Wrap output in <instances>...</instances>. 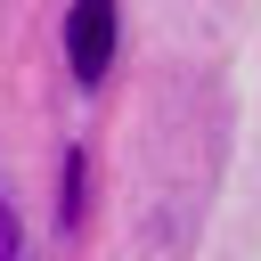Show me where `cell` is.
<instances>
[{
    "label": "cell",
    "instance_id": "1",
    "mask_svg": "<svg viewBox=\"0 0 261 261\" xmlns=\"http://www.w3.org/2000/svg\"><path fill=\"white\" fill-rule=\"evenodd\" d=\"M65 57H73L82 82H98V73L114 65V0H73V16H65Z\"/></svg>",
    "mask_w": 261,
    "mask_h": 261
},
{
    "label": "cell",
    "instance_id": "2",
    "mask_svg": "<svg viewBox=\"0 0 261 261\" xmlns=\"http://www.w3.org/2000/svg\"><path fill=\"white\" fill-rule=\"evenodd\" d=\"M0 261H16V220H8V204H0Z\"/></svg>",
    "mask_w": 261,
    "mask_h": 261
}]
</instances>
